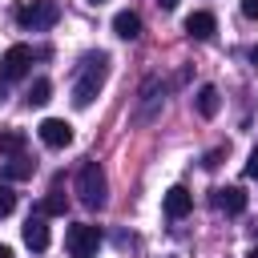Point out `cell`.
Wrapping results in <instances>:
<instances>
[{
	"mask_svg": "<svg viewBox=\"0 0 258 258\" xmlns=\"http://www.w3.org/2000/svg\"><path fill=\"white\" fill-rule=\"evenodd\" d=\"M105 77H109V52H89V56H81L77 77H73V105H77V109H89V105L97 101Z\"/></svg>",
	"mask_w": 258,
	"mask_h": 258,
	"instance_id": "6da1fadb",
	"label": "cell"
},
{
	"mask_svg": "<svg viewBox=\"0 0 258 258\" xmlns=\"http://www.w3.org/2000/svg\"><path fill=\"white\" fill-rule=\"evenodd\" d=\"M77 194H81V206L89 210H101L105 198H109V181H105V169L97 161H85L81 173H77Z\"/></svg>",
	"mask_w": 258,
	"mask_h": 258,
	"instance_id": "7a4b0ae2",
	"label": "cell"
},
{
	"mask_svg": "<svg viewBox=\"0 0 258 258\" xmlns=\"http://www.w3.org/2000/svg\"><path fill=\"white\" fill-rule=\"evenodd\" d=\"M97 246H101V230L89 226V222H77L64 230V250L69 258H97Z\"/></svg>",
	"mask_w": 258,
	"mask_h": 258,
	"instance_id": "3957f363",
	"label": "cell"
},
{
	"mask_svg": "<svg viewBox=\"0 0 258 258\" xmlns=\"http://www.w3.org/2000/svg\"><path fill=\"white\" fill-rule=\"evenodd\" d=\"M16 20H20L24 28H32V32H44V28H52V24L60 20V4H56V0H28V4L16 12Z\"/></svg>",
	"mask_w": 258,
	"mask_h": 258,
	"instance_id": "277c9868",
	"label": "cell"
},
{
	"mask_svg": "<svg viewBox=\"0 0 258 258\" xmlns=\"http://www.w3.org/2000/svg\"><path fill=\"white\" fill-rule=\"evenodd\" d=\"M32 64V48L28 44H12L4 56H0V81H20Z\"/></svg>",
	"mask_w": 258,
	"mask_h": 258,
	"instance_id": "5b68a950",
	"label": "cell"
},
{
	"mask_svg": "<svg viewBox=\"0 0 258 258\" xmlns=\"http://www.w3.org/2000/svg\"><path fill=\"white\" fill-rule=\"evenodd\" d=\"M36 133H40V141H44L48 149H64V145L73 141V125L60 121V117H44V121L36 125Z\"/></svg>",
	"mask_w": 258,
	"mask_h": 258,
	"instance_id": "8992f818",
	"label": "cell"
},
{
	"mask_svg": "<svg viewBox=\"0 0 258 258\" xmlns=\"http://www.w3.org/2000/svg\"><path fill=\"white\" fill-rule=\"evenodd\" d=\"M161 210H165V218H185V214L194 210V194H189L185 185H173V189H165Z\"/></svg>",
	"mask_w": 258,
	"mask_h": 258,
	"instance_id": "52a82bcc",
	"label": "cell"
},
{
	"mask_svg": "<svg viewBox=\"0 0 258 258\" xmlns=\"http://www.w3.org/2000/svg\"><path fill=\"white\" fill-rule=\"evenodd\" d=\"M185 32H189L194 40H210V36L218 32L214 12H189V16H185Z\"/></svg>",
	"mask_w": 258,
	"mask_h": 258,
	"instance_id": "ba28073f",
	"label": "cell"
},
{
	"mask_svg": "<svg viewBox=\"0 0 258 258\" xmlns=\"http://www.w3.org/2000/svg\"><path fill=\"white\" fill-rule=\"evenodd\" d=\"M24 246L28 250H48V226H44V214H32L24 222Z\"/></svg>",
	"mask_w": 258,
	"mask_h": 258,
	"instance_id": "9c48e42d",
	"label": "cell"
},
{
	"mask_svg": "<svg viewBox=\"0 0 258 258\" xmlns=\"http://www.w3.org/2000/svg\"><path fill=\"white\" fill-rule=\"evenodd\" d=\"M214 206L226 210V214H242L246 210V194L238 185H226V189H214Z\"/></svg>",
	"mask_w": 258,
	"mask_h": 258,
	"instance_id": "30bf717a",
	"label": "cell"
},
{
	"mask_svg": "<svg viewBox=\"0 0 258 258\" xmlns=\"http://www.w3.org/2000/svg\"><path fill=\"white\" fill-rule=\"evenodd\" d=\"M113 32H117L121 40L141 36V16H137V12H117V16H113Z\"/></svg>",
	"mask_w": 258,
	"mask_h": 258,
	"instance_id": "8fae6325",
	"label": "cell"
},
{
	"mask_svg": "<svg viewBox=\"0 0 258 258\" xmlns=\"http://www.w3.org/2000/svg\"><path fill=\"white\" fill-rule=\"evenodd\" d=\"M218 105H222V101H218V89H214V85H202V89H198V97H194V109H198L202 117H214V113H218Z\"/></svg>",
	"mask_w": 258,
	"mask_h": 258,
	"instance_id": "7c38bea8",
	"label": "cell"
},
{
	"mask_svg": "<svg viewBox=\"0 0 258 258\" xmlns=\"http://www.w3.org/2000/svg\"><path fill=\"white\" fill-rule=\"evenodd\" d=\"M4 181H24V177H32V161L24 157V153H16L12 161H4Z\"/></svg>",
	"mask_w": 258,
	"mask_h": 258,
	"instance_id": "4fadbf2b",
	"label": "cell"
},
{
	"mask_svg": "<svg viewBox=\"0 0 258 258\" xmlns=\"http://www.w3.org/2000/svg\"><path fill=\"white\" fill-rule=\"evenodd\" d=\"M48 97H52V85H48L44 77H36V81L28 85V93H24V101H28L32 109H40V105H48Z\"/></svg>",
	"mask_w": 258,
	"mask_h": 258,
	"instance_id": "5bb4252c",
	"label": "cell"
},
{
	"mask_svg": "<svg viewBox=\"0 0 258 258\" xmlns=\"http://www.w3.org/2000/svg\"><path fill=\"white\" fill-rule=\"evenodd\" d=\"M64 210H69V198H64V194L52 185V189H48V198L40 202V214H44V218H60Z\"/></svg>",
	"mask_w": 258,
	"mask_h": 258,
	"instance_id": "9a60e30c",
	"label": "cell"
},
{
	"mask_svg": "<svg viewBox=\"0 0 258 258\" xmlns=\"http://www.w3.org/2000/svg\"><path fill=\"white\" fill-rule=\"evenodd\" d=\"M24 141H28V137H24L20 129H4V133H0V153L16 157V153H24Z\"/></svg>",
	"mask_w": 258,
	"mask_h": 258,
	"instance_id": "2e32d148",
	"label": "cell"
},
{
	"mask_svg": "<svg viewBox=\"0 0 258 258\" xmlns=\"http://www.w3.org/2000/svg\"><path fill=\"white\" fill-rule=\"evenodd\" d=\"M12 210H16V194H12L8 185H0V218H8Z\"/></svg>",
	"mask_w": 258,
	"mask_h": 258,
	"instance_id": "e0dca14e",
	"label": "cell"
},
{
	"mask_svg": "<svg viewBox=\"0 0 258 258\" xmlns=\"http://www.w3.org/2000/svg\"><path fill=\"white\" fill-rule=\"evenodd\" d=\"M246 177H258V149H250L246 157Z\"/></svg>",
	"mask_w": 258,
	"mask_h": 258,
	"instance_id": "ac0fdd59",
	"label": "cell"
},
{
	"mask_svg": "<svg viewBox=\"0 0 258 258\" xmlns=\"http://www.w3.org/2000/svg\"><path fill=\"white\" fill-rule=\"evenodd\" d=\"M242 16H250V20H258V0H242Z\"/></svg>",
	"mask_w": 258,
	"mask_h": 258,
	"instance_id": "d6986e66",
	"label": "cell"
},
{
	"mask_svg": "<svg viewBox=\"0 0 258 258\" xmlns=\"http://www.w3.org/2000/svg\"><path fill=\"white\" fill-rule=\"evenodd\" d=\"M157 4H161L165 12H173V8H177V0H157Z\"/></svg>",
	"mask_w": 258,
	"mask_h": 258,
	"instance_id": "ffe728a7",
	"label": "cell"
},
{
	"mask_svg": "<svg viewBox=\"0 0 258 258\" xmlns=\"http://www.w3.org/2000/svg\"><path fill=\"white\" fill-rule=\"evenodd\" d=\"M0 258H12V246H4V242H0Z\"/></svg>",
	"mask_w": 258,
	"mask_h": 258,
	"instance_id": "44dd1931",
	"label": "cell"
},
{
	"mask_svg": "<svg viewBox=\"0 0 258 258\" xmlns=\"http://www.w3.org/2000/svg\"><path fill=\"white\" fill-rule=\"evenodd\" d=\"M250 64H254V69H258V44H254V48H250Z\"/></svg>",
	"mask_w": 258,
	"mask_h": 258,
	"instance_id": "7402d4cb",
	"label": "cell"
},
{
	"mask_svg": "<svg viewBox=\"0 0 258 258\" xmlns=\"http://www.w3.org/2000/svg\"><path fill=\"white\" fill-rule=\"evenodd\" d=\"M250 258H258V246H254V250H250Z\"/></svg>",
	"mask_w": 258,
	"mask_h": 258,
	"instance_id": "603a6c76",
	"label": "cell"
},
{
	"mask_svg": "<svg viewBox=\"0 0 258 258\" xmlns=\"http://www.w3.org/2000/svg\"><path fill=\"white\" fill-rule=\"evenodd\" d=\"M93 4H101V0H93Z\"/></svg>",
	"mask_w": 258,
	"mask_h": 258,
	"instance_id": "cb8c5ba5",
	"label": "cell"
}]
</instances>
